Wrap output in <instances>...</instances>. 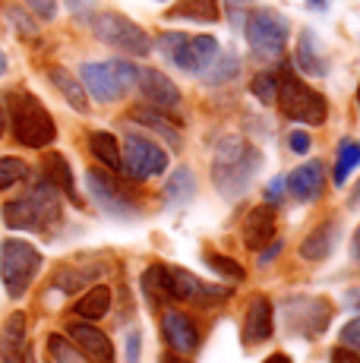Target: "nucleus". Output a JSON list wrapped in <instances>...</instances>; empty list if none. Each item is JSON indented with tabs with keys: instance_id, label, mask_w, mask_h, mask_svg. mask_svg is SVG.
<instances>
[{
	"instance_id": "423d86ee",
	"label": "nucleus",
	"mask_w": 360,
	"mask_h": 363,
	"mask_svg": "<svg viewBox=\"0 0 360 363\" xmlns=\"http://www.w3.org/2000/svg\"><path fill=\"white\" fill-rule=\"evenodd\" d=\"M82 89L101 104H114L133 89L136 67L127 60H105V64H82Z\"/></svg>"
},
{
	"instance_id": "ddd939ff",
	"label": "nucleus",
	"mask_w": 360,
	"mask_h": 363,
	"mask_svg": "<svg viewBox=\"0 0 360 363\" xmlns=\"http://www.w3.org/2000/svg\"><path fill=\"white\" fill-rule=\"evenodd\" d=\"M171 284H174V300H184V303L199 306V310H212V306H221L227 297L234 294L231 288L209 284V281H203V278L190 275L186 269H177V265H171Z\"/></svg>"
},
{
	"instance_id": "cd10ccee",
	"label": "nucleus",
	"mask_w": 360,
	"mask_h": 363,
	"mask_svg": "<svg viewBox=\"0 0 360 363\" xmlns=\"http://www.w3.org/2000/svg\"><path fill=\"white\" fill-rule=\"evenodd\" d=\"M171 19H190V23H218L221 6L218 0H177L174 10L168 13Z\"/></svg>"
},
{
	"instance_id": "72a5a7b5",
	"label": "nucleus",
	"mask_w": 360,
	"mask_h": 363,
	"mask_svg": "<svg viewBox=\"0 0 360 363\" xmlns=\"http://www.w3.org/2000/svg\"><path fill=\"white\" fill-rule=\"evenodd\" d=\"M203 262L209 265L215 275H225V278H231V281H244V278H247L244 265L227 259V256H221V253H203Z\"/></svg>"
},
{
	"instance_id": "3c124183",
	"label": "nucleus",
	"mask_w": 360,
	"mask_h": 363,
	"mask_svg": "<svg viewBox=\"0 0 360 363\" xmlns=\"http://www.w3.org/2000/svg\"><path fill=\"white\" fill-rule=\"evenodd\" d=\"M262 363H294V360H291L288 354H272V357H266Z\"/></svg>"
},
{
	"instance_id": "7ed1b4c3",
	"label": "nucleus",
	"mask_w": 360,
	"mask_h": 363,
	"mask_svg": "<svg viewBox=\"0 0 360 363\" xmlns=\"http://www.w3.org/2000/svg\"><path fill=\"white\" fill-rule=\"evenodd\" d=\"M4 111L10 117V130L16 136V143L26 145V149H45L57 139V123H54L51 111L29 89H10Z\"/></svg>"
},
{
	"instance_id": "7c9ffc66",
	"label": "nucleus",
	"mask_w": 360,
	"mask_h": 363,
	"mask_svg": "<svg viewBox=\"0 0 360 363\" xmlns=\"http://www.w3.org/2000/svg\"><path fill=\"white\" fill-rule=\"evenodd\" d=\"M360 164V143L357 139H342L338 143V152H335V171H332V180H335L338 186L348 184L351 171Z\"/></svg>"
},
{
	"instance_id": "603ef678",
	"label": "nucleus",
	"mask_w": 360,
	"mask_h": 363,
	"mask_svg": "<svg viewBox=\"0 0 360 363\" xmlns=\"http://www.w3.org/2000/svg\"><path fill=\"white\" fill-rule=\"evenodd\" d=\"M4 130H6V111H4V104H0V136H4Z\"/></svg>"
},
{
	"instance_id": "49530a36",
	"label": "nucleus",
	"mask_w": 360,
	"mask_h": 363,
	"mask_svg": "<svg viewBox=\"0 0 360 363\" xmlns=\"http://www.w3.org/2000/svg\"><path fill=\"white\" fill-rule=\"evenodd\" d=\"M158 363H190V357H184V354H177V351H164L162 357H158Z\"/></svg>"
},
{
	"instance_id": "37998d69",
	"label": "nucleus",
	"mask_w": 360,
	"mask_h": 363,
	"mask_svg": "<svg viewBox=\"0 0 360 363\" xmlns=\"http://www.w3.org/2000/svg\"><path fill=\"white\" fill-rule=\"evenodd\" d=\"M140 347H142L140 332H130V341H127V363H140Z\"/></svg>"
},
{
	"instance_id": "ea45409f",
	"label": "nucleus",
	"mask_w": 360,
	"mask_h": 363,
	"mask_svg": "<svg viewBox=\"0 0 360 363\" xmlns=\"http://www.w3.org/2000/svg\"><path fill=\"white\" fill-rule=\"evenodd\" d=\"M288 149L297 152V155H307L310 152V136L303 130H291L288 133Z\"/></svg>"
},
{
	"instance_id": "a211bd4d",
	"label": "nucleus",
	"mask_w": 360,
	"mask_h": 363,
	"mask_svg": "<svg viewBox=\"0 0 360 363\" xmlns=\"http://www.w3.org/2000/svg\"><path fill=\"white\" fill-rule=\"evenodd\" d=\"M0 363H29V319L10 313L0 329Z\"/></svg>"
},
{
	"instance_id": "2eb2a0df",
	"label": "nucleus",
	"mask_w": 360,
	"mask_h": 363,
	"mask_svg": "<svg viewBox=\"0 0 360 363\" xmlns=\"http://www.w3.org/2000/svg\"><path fill=\"white\" fill-rule=\"evenodd\" d=\"M136 89L152 108H162V111H174L180 104V89L162 69H152V67H136Z\"/></svg>"
},
{
	"instance_id": "de8ad7c7",
	"label": "nucleus",
	"mask_w": 360,
	"mask_h": 363,
	"mask_svg": "<svg viewBox=\"0 0 360 363\" xmlns=\"http://www.w3.org/2000/svg\"><path fill=\"white\" fill-rule=\"evenodd\" d=\"M344 306L360 310V288H354V291H348V294H344Z\"/></svg>"
},
{
	"instance_id": "a19ab883",
	"label": "nucleus",
	"mask_w": 360,
	"mask_h": 363,
	"mask_svg": "<svg viewBox=\"0 0 360 363\" xmlns=\"http://www.w3.org/2000/svg\"><path fill=\"white\" fill-rule=\"evenodd\" d=\"M281 199H285V177H275L272 184H269V190H266V202L269 206H279Z\"/></svg>"
},
{
	"instance_id": "a878e982",
	"label": "nucleus",
	"mask_w": 360,
	"mask_h": 363,
	"mask_svg": "<svg viewBox=\"0 0 360 363\" xmlns=\"http://www.w3.org/2000/svg\"><path fill=\"white\" fill-rule=\"evenodd\" d=\"M47 76H51L54 89H57V92L64 95L67 104H70L73 111H79V114H89V92L82 89V82L76 79L70 69H64V67H51V69H47Z\"/></svg>"
},
{
	"instance_id": "473e14b6",
	"label": "nucleus",
	"mask_w": 360,
	"mask_h": 363,
	"mask_svg": "<svg viewBox=\"0 0 360 363\" xmlns=\"http://www.w3.org/2000/svg\"><path fill=\"white\" fill-rule=\"evenodd\" d=\"M26 177H29V164L23 158H13V155L0 158V190H10V186L23 184Z\"/></svg>"
},
{
	"instance_id": "4c0bfd02",
	"label": "nucleus",
	"mask_w": 360,
	"mask_h": 363,
	"mask_svg": "<svg viewBox=\"0 0 360 363\" xmlns=\"http://www.w3.org/2000/svg\"><path fill=\"white\" fill-rule=\"evenodd\" d=\"M342 345L351 347V351H360V316L351 319V323L342 329Z\"/></svg>"
},
{
	"instance_id": "c85d7f7f",
	"label": "nucleus",
	"mask_w": 360,
	"mask_h": 363,
	"mask_svg": "<svg viewBox=\"0 0 360 363\" xmlns=\"http://www.w3.org/2000/svg\"><path fill=\"white\" fill-rule=\"evenodd\" d=\"M111 310V288H105V284H99V288L86 291L79 300H76V316L89 319V323H95V319L108 316Z\"/></svg>"
},
{
	"instance_id": "c03bdc74",
	"label": "nucleus",
	"mask_w": 360,
	"mask_h": 363,
	"mask_svg": "<svg viewBox=\"0 0 360 363\" xmlns=\"http://www.w3.org/2000/svg\"><path fill=\"white\" fill-rule=\"evenodd\" d=\"M332 363H360V357L351 347H335V351H332Z\"/></svg>"
},
{
	"instance_id": "2f4dec72",
	"label": "nucleus",
	"mask_w": 360,
	"mask_h": 363,
	"mask_svg": "<svg viewBox=\"0 0 360 363\" xmlns=\"http://www.w3.org/2000/svg\"><path fill=\"white\" fill-rule=\"evenodd\" d=\"M99 275H101V269H60L57 278H54V288L70 294V291L86 288V281H92V278H99Z\"/></svg>"
},
{
	"instance_id": "4468645a",
	"label": "nucleus",
	"mask_w": 360,
	"mask_h": 363,
	"mask_svg": "<svg viewBox=\"0 0 360 363\" xmlns=\"http://www.w3.org/2000/svg\"><path fill=\"white\" fill-rule=\"evenodd\" d=\"M272 332H275V306L269 297L256 294L250 303H247L244 323H240V341H244L247 347H256L272 338Z\"/></svg>"
},
{
	"instance_id": "09e8293b",
	"label": "nucleus",
	"mask_w": 360,
	"mask_h": 363,
	"mask_svg": "<svg viewBox=\"0 0 360 363\" xmlns=\"http://www.w3.org/2000/svg\"><path fill=\"white\" fill-rule=\"evenodd\" d=\"M351 256L360 262V228L354 231V237H351Z\"/></svg>"
},
{
	"instance_id": "f704fd0d",
	"label": "nucleus",
	"mask_w": 360,
	"mask_h": 363,
	"mask_svg": "<svg viewBox=\"0 0 360 363\" xmlns=\"http://www.w3.org/2000/svg\"><path fill=\"white\" fill-rule=\"evenodd\" d=\"M250 92L262 104H275V95H279V73H259V76H253Z\"/></svg>"
},
{
	"instance_id": "dca6fc26",
	"label": "nucleus",
	"mask_w": 360,
	"mask_h": 363,
	"mask_svg": "<svg viewBox=\"0 0 360 363\" xmlns=\"http://www.w3.org/2000/svg\"><path fill=\"white\" fill-rule=\"evenodd\" d=\"M67 335H70L73 347L79 351V357L86 363H114V345L92 323H70Z\"/></svg>"
},
{
	"instance_id": "a18cd8bd",
	"label": "nucleus",
	"mask_w": 360,
	"mask_h": 363,
	"mask_svg": "<svg viewBox=\"0 0 360 363\" xmlns=\"http://www.w3.org/2000/svg\"><path fill=\"white\" fill-rule=\"evenodd\" d=\"M279 253H281V243H279V240H272V243H269V250H259V265L272 262Z\"/></svg>"
},
{
	"instance_id": "0eeeda50",
	"label": "nucleus",
	"mask_w": 360,
	"mask_h": 363,
	"mask_svg": "<svg viewBox=\"0 0 360 363\" xmlns=\"http://www.w3.org/2000/svg\"><path fill=\"white\" fill-rule=\"evenodd\" d=\"M158 51L180 67L184 73H206L209 64L218 57L215 35H184V32H164L158 38Z\"/></svg>"
},
{
	"instance_id": "58836bf2",
	"label": "nucleus",
	"mask_w": 360,
	"mask_h": 363,
	"mask_svg": "<svg viewBox=\"0 0 360 363\" xmlns=\"http://www.w3.org/2000/svg\"><path fill=\"white\" fill-rule=\"evenodd\" d=\"M29 10L35 13L38 19H54L57 16V0H26Z\"/></svg>"
},
{
	"instance_id": "9b49d317",
	"label": "nucleus",
	"mask_w": 360,
	"mask_h": 363,
	"mask_svg": "<svg viewBox=\"0 0 360 363\" xmlns=\"http://www.w3.org/2000/svg\"><path fill=\"white\" fill-rule=\"evenodd\" d=\"M86 186H89V196L95 199V206L101 208L111 218H120V221H130L140 215V202L133 199V193L108 171H86Z\"/></svg>"
},
{
	"instance_id": "412c9836",
	"label": "nucleus",
	"mask_w": 360,
	"mask_h": 363,
	"mask_svg": "<svg viewBox=\"0 0 360 363\" xmlns=\"http://www.w3.org/2000/svg\"><path fill=\"white\" fill-rule=\"evenodd\" d=\"M142 297L152 310H162L164 303L174 300V284H171V265H149L140 278Z\"/></svg>"
},
{
	"instance_id": "393cba45",
	"label": "nucleus",
	"mask_w": 360,
	"mask_h": 363,
	"mask_svg": "<svg viewBox=\"0 0 360 363\" xmlns=\"http://www.w3.org/2000/svg\"><path fill=\"white\" fill-rule=\"evenodd\" d=\"M130 121L133 123H140V127H149V130H155L158 136H164L174 149H180V130H177V123H171L168 117H164V111L162 108H152V104H136L133 111H130Z\"/></svg>"
},
{
	"instance_id": "c756f323",
	"label": "nucleus",
	"mask_w": 360,
	"mask_h": 363,
	"mask_svg": "<svg viewBox=\"0 0 360 363\" xmlns=\"http://www.w3.org/2000/svg\"><path fill=\"white\" fill-rule=\"evenodd\" d=\"M89 149H92V155L99 158L105 167L120 171V145H117L114 133H105V130L89 133Z\"/></svg>"
},
{
	"instance_id": "1a4fd4ad",
	"label": "nucleus",
	"mask_w": 360,
	"mask_h": 363,
	"mask_svg": "<svg viewBox=\"0 0 360 363\" xmlns=\"http://www.w3.org/2000/svg\"><path fill=\"white\" fill-rule=\"evenodd\" d=\"M92 32L101 45L114 48V51L127 54V57H145L152 54V38L142 26H136L133 19L120 16V13H99L92 19Z\"/></svg>"
},
{
	"instance_id": "6e6552de",
	"label": "nucleus",
	"mask_w": 360,
	"mask_h": 363,
	"mask_svg": "<svg viewBox=\"0 0 360 363\" xmlns=\"http://www.w3.org/2000/svg\"><path fill=\"white\" fill-rule=\"evenodd\" d=\"M244 35H247V45H250V51L256 54V57L275 60V57L285 54L291 26H288V19L281 16L279 10L259 6V10H253L250 16H247Z\"/></svg>"
},
{
	"instance_id": "6e6d98bb",
	"label": "nucleus",
	"mask_w": 360,
	"mask_h": 363,
	"mask_svg": "<svg viewBox=\"0 0 360 363\" xmlns=\"http://www.w3.org/2000/svg\"><path fill=\"white\" fill-rule=\"evenodd\" d=\"M357 108H360V89H357Z\"/></svg>"
},
{
	"instance_id": "6ab92c4d",
	"label": "nucleus",
	"mask_w": 360,
	"mask_h": 363,
	"mask_svg": "<svg viewBox=\"0 0 360 363\" xmlns=\"http://www.w3.org/2000/svg\"><path fill=\"white\" fill-rule=\"evenodd\" d=\"M162 338L168 345V351H177L184 357H190L193 351L199 347V329L186 313H177V310H168L162 316Z\"/></svg>"
},
{
	"instance_id": "9d476101",
	"label": "nucleus",
	"mask_w": 360,
	"mask_h": 363,
	"mask_svg": "<svg viewBox=\"0 0 360 363\" xmlns=\"http://www.w3.org/2000/svg\"><path fill=\"white\" fill-rule=\"evenodd\" d=\"M281 313H285V325L288 335H297V338H322L325 329H329L332 316H335V306H332L329 297H288L281 303Z\"/></svg>"
},
{
	"instance_id": "c9c22d12",
	"label": "nucleus",
	"mask_w": 360,
	"mask_h": 363,
	"mask_svg": "<svg viewBox=\"0 0 360 363\" xmlns=\"http://www.w3.org/2000/svg\"><path fill=\"white\" fill-rule=\"evenodd\" d=\"M212 73L209 76H206V82H209V86H221V82H227V79H231V76L234 73H237V57H231V54H227V57H215V60H212Z\"/></svg>"
},
{
	"instance_id": "5701e85b",
	"label": "nucleus",
	"mask_w": 360,
	"mask_h": 363,
	"mask_svg": "<svg viewBox=\"0 0 360 363\" xmlns=\"http://www.w3.org/2000/svg\"><path fill=\"white\" fill-rule=\"evenodd\" d=\"M41 177L47 180V184L54 186L57 193H64L67 199L73 202V206H82L79 193H76V180H73V171H70V162H67L60 152H47L45 158H41Z\"/></svg>"
},
{
	"instance_id": "f03ea898",
	"label": "nucleus",
	"mask_w": 360,
	"mask_h": 363,
	"mask_svg": "<svg viewBox=\"0 0 360 363\" xmlns=\"http://www.w3.org/2000/svg\"><path fill=\"white\" fill-rule=\"evenodd\" d=\"M64 218L60 208V193L47 184L45 177L23 193L19 199H10L4 206V225L13 231H35V234H51Z\"/></svg>"
},
{
	"instance_id": "39448f33",
	"label": "nucleus",
	"mask_w": 360,
	"mask_h": 363,
	"mask_svg": "<svg viewBox=\"0 0 360 363\" xmlns=\"http://www.w3.org/2000/svg\"><path fill=\"white\" fill-rule=\"evenodd\" d=\"M41 272V253L29 240H10L0 243V281H4L6 294L13 300L23 297L32 288L35 275Z\"/></svg>"
},
{
	"instance_id": "b1692460",
	"label": "nucleus",
	"mask_w": 360,
	"mask_h": 363,
	"mask_svg": "<svg viewBox=\"0 0 360 363\" xmlns=\"http://www.w3.org/2000/svg\"><path fill=\"white\" fill-rule=\"evenodd\" d=\"M294 64H297V69H303L307 76H325V73H329V60H325V54L320 51V41H316V35L310 29H303L300 38H297Z\"/></svg>"
},
{
	"instance_id": "e433bc0d",
	"label": "nucleus",
	"mask_w": 360,
	"mask_h": 363,
	"mask_svg": "<svg viewBox=\"0 0 360 363\" xmlns=\"http://www.w3.org/2000/svg\"><path fill=\"white\" fill-rule=\"evenodd\" d=\"M47 351H51V357L57 360V363H86V360L79 357V351L67 345L60 335H51V338H47Z\"/></svg>"
},
{
	"instance_id": "5fc2aeb1",
	"label": "nucleus",
	"mask_w": 360,
	"mask_h": 363,
	"mask_svg": "<svg viewBox=\"0 0 360 363\" xmlns=\"http://www.w3.org/2000/svg\"><path fill=\"white\" fill-rule=\"evenodd\" d=\"M4 73H6V54L0 51V76H4Z\"/></svg>"
},
{
	"instance_id": "4be33fe9",
	"label": "nucleus",
	"mask_w": 360,
	"mask_h": 363,
	"mask_svg": "<svg viewBox=\"0 0 360 363\" xmlns=\"http://www.w3.org/2000/svg\"><path fill=\"white\" fill-rule=\"evenodd\" d=\"M338 237H342V228H338V221H322L316 231H310L307 237H303L300 259H307V262L329 259V256L335 253V247H338Z\"/></svg>"
},
{
	"instance_id": "aec40b11",
	"label": "nucleus",
	"mask_w": 360,
	"mask_h": 363,
	"mask_svg": "<svg viewBox=\"0 0 360 363\" xmlns=\"http://www.w3.org/2000/svg\"><path fill=\"white\" fill-rule=\"evenodd\" d=\"M325 190V167L322 162H307L285 177V193L294 202H316Z\"/></svg>"
},
{
	"instance_id": "f257e3e1",
	"label": "nucleus",
	"mask_w": 360,
	"mask_h": 363,
	"mask_svg": "<svg viewBox=\"0 0 360 363\" xmlns=\"http://www.w3.org/2000/svg\"><path fill=\"white\" fill-rule=\"evenodd\" d=\"M262 167V155L256 145H250L244 136H225L215 145L212 158V180L225 199H237L253 184L256 171Z\"/></svg>"
},
{
	"instance_id": "bb28decb",
	"label": "nucleus",
	"mask_w": 360,
	"mask_h": 363,
	"mask_svg": "<svg viewBox=\"0 0 360 363\" xmlns=\"http://www.w3.org/2000/svg\"><path fill=\"white\" fill-rule=\"evenodd\" d=\"M193 196H196V177H193L190 167H177V171H171L168 184H164V193H162L164 206L180 208V206H186Z\"/></svg>"
},
{
	"instance_id": "79ce46f5",
	"label": "nucleus",
	"mask_w": 360,
	"mask_h": 363,
	"mask_svg": "<svg viewBox=\"0 0 360 363\" xmlns=\"http://www.w3.org/2000/svg\"><path fill=\"white\" fill-rule=\"evenodd\" d=\"M10 23H16V29L23 32V38H35V26H32L19 10H10Z\"/></svg>"
},
{
	"instance_id": "f3484780",
	"label": "nucleus",
	"mask_w": 360,
	"mask_h": 363,
	"mask_svg": "<svg viewBox=\"0 0 360 363\" xmlns=\"http://www.w3.org/2000/svg\"><path fill=\"white\" fill-rule=\"evenodd\" d=\"M275 231H279V218H275V206H269V202L250 208V212H247V218H244V225H240L244 247L253 250V253L266 250L269 243L275 240Z\"/></svg>"
},
{
	"instance_id": "20e7f679",
	"label": "nucleus",
	"mask_w": 360,
	"mask_h": 363,
	"mask_svg": "<svg viewBox=\"0 0 360 363\" xmlns=\"http://www.w3.org/2000/svg\"><path fill=\"white\" fill-rule=\"evenodd\" d=\"M275 101H279L281 114H285L288 121H297V123L322 127L325 117H329V101H325L316 89H310L291 67H281Z\"/></svg>"
},
{
	"instance_id": "8fccbe9b",
	"label": "nucleus",
	"mask_w": 360,
	"mask_h": 363,
	"mask_svg": "<svg viewBox=\"0 0 360 363\" xmlns=\"http://www.w3.org/2000/svg\"><path fill=\"white\" fill-rule=\"evenodd\" d=\"M307 6H310V10H329V6H332V0H307Z\"/></svg>"
},
{
	"instance_id": "f8f14e48",
	"label": "nucleus",
	"mask_w": 360,
	"mask_h": 363,
	"mask_svg": "<svg viewBox=\"0 0 360 363\" xmlns=\"http://www.w3.org/2000/svg\"><path fill=\"white\" fill-rule=\"evenodd\" d=\"M120 167L127 171V177H130V180H149V177H158V174H164V167H168V152H164L162 145H155L152 139L130 133V136L123 139Z\"/></svg>"
},
{
	"instance_id": "864d4df0",
	"label": "nucleus",
	"mask_w": 360,
	"mask_h": 363,
	"mask_svg": "<svg viewBox=\"0 0 360 363\" xmlns=\"http://www.w3.org/2000/svg\"><path fill=\"white\" fill-rule=\"evenodd\" d=\"M351 206H354V208L360 206V184H357V190H354V196H351Z\"/></svg>"
}]
</instances>
